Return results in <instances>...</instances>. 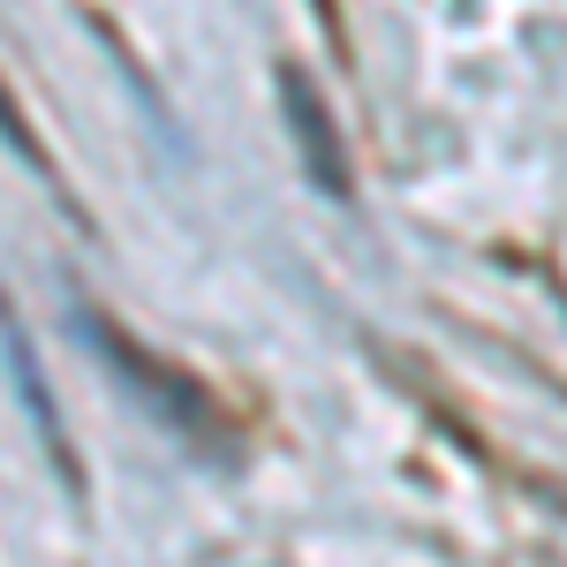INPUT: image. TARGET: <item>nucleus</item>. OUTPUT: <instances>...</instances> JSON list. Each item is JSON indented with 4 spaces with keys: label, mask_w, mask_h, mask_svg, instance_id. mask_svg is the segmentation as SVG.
<instances>
[{
    "label": "nucleus",
    "mask_w": 567,
    "mask_h": 567,
    "mask_svg": "<svg viewBox=\"0 0 567 567\" xmlns=\"http://www.w3.org/2000/svg\"><path fill=\"white\" fill-rule=\"evenodd\" d=\"M76 326H84L91 355H99L106 371H122V379L136 386V401H144V409H152V416H159L167 432H205V401H197V393L182 386V379L152 371V363L136 355V341H130V333H114V326H106V318H91L84 303H76Z\"/></svg>",
    "instance_id": "f257e3e1"
},
{
    "label": "nucleus",
    "mask_w": 567,
    "mask_h": 567,
    "mask_svg": "<svg viewBox=\"0 0 567 567\" xmlns=\"http://www.w3.org/2000/svg\"><path fill=\"white\" fill-rule=\"evenodd\" d=\"M280 99H288V136L303 144V175L326 189V197H349V175H341V136H333V114L310 84V69L280 61Z\"/></svg>",
    "instance_id": "f03ea898"
},
{
    "label": "nucleus",
    "mask_w": 567,
    "mask_h": 567,
    "mask_svg": "<svg viewBox=\"0 0 567 567\" xmlns=\"http://www.w3.org/2000/svg\"><path fill=\"white\" fill-rule=\"evenodd\" d=\"M0 341H8V379H16V393H23V416H31V432H39V446L53 454V470H61V484L69 492H84V470H76V446H69V432H61V416H53V393H45L39 379V355H31V333H23V318L0 303Z\"/></svg>",
    "instance_id": "7ed1b4c3"
},
{
    "label": "nucleus",
    "mask_w": 567,
    "mask_h": 567,
    "mask_svg": "<svg viewBox=\"0 0 567 567\" xmlns=\"http://www.w3.org/2000/svg\"><path fill=\"white\" fill-rule=\"evenodd\" d=\"M0 136H8V152H16V159H23L39 182H53V167H45V152H39V136L23 130V114L8 106V84H0Z\"/></svg>",
    "instance_id": "20e7f679"
}]
</instances>
